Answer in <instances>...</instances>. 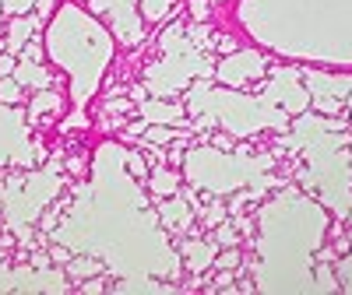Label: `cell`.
<instances>
[{"instance_id": "obj_1", "label": "cell", "mask_w": 352, "mask_h": 295, "mask_svg": "<svg viewBox=\"0 0 352 295\" xmlns=\"http://www.w3.org/2000/svg\"><path fill=\"white\" fill-rule=\"evenodd\" d=\"M264 64L268 60H264L261 53H229L226 60L219 64L215 78L222 84H229V88H250V81L264 74Z\"/></svg>"}, {"instance_id": "obj_2", "label": "cell", "mask_w": 352, "mask_h": 295, "mask_svg": "<svg viewBox=\"0 0 352 295\" xmlns=\"http://www.w3.org/2000/svg\"><path fill=\"white\" fill-rule=\"evenodd\" d=\"M138 116L148 127H187L190 123V113L184 102H166V99H141L138 102Z\"/></svg>"}, {"instance_id": "obj_3", "label": "cell", "mask_w": 352, "mask_h": 295, "mask_svg": "<svg viewBox=\"0 0 352 295\" xmlns=\"http://www.w3.org/2000/svg\"><path fill=\"white\" fill-rule=\"evenodd\" d=\"M43 28V18L32 11V14H21V18H11V25H8V53H21V46L32 39L36 32Z\"/></svg>"}, {"instance_id": "obj_4", "label": "cell", "mask_w": 352, "mask_h": 295, "mask_svg": "<svg viewBox=\"0 0 352 295\" xmlns=\"http://www.w3.org/2000/svg\"><path fill=\"white\" fill-rule=\"evenodd\" d=\"M184 253H187V268L194 271V274H204V268H212L215 263V253H222V246L219 243H204V239H190V243H184Z\"/></svg>"}, {"instance_id": "obj_5", "label": "cell", "mask_w": 352, "mask_h": 295, "mask_svg": "<svg viewBox=\"0 0 352 295\" xmlns=\"http://www.w3.org/2000/svg\"><path fill=\"white\" fill-rule=\"evenodd\" d=\"M14 81L21 88H32V92H46V88H53V74L43 64H32V60H18Z\"/></svg>"}, {"instance_id": "obj_6", "label": "cell", "mask_w": 352, "mask_h": 295, "mask_svg": "<svg viewBox=\"0 0 352 295\" xmlns=\"http://www.w3.org/2000/svg\"><path fill=\"white\" fill-rule=\"evenodd\" d=\"M307 88L314 95H331L345 99L352 92V78H328V74H307Z\"/></svg>"}, {"instance_id": "obj_7", "label": "cell", "mask_w": 352, "mask_h": 295, "mask_svg": "<svg viewBox=\"0 0 352 295\" xmlns=\"http://www.w3.org/2000/svg\"><path fill=\"white\" fill-rule=\"evenodd\" d=\"M162 215H166V225L169 228H190L194 225V208L187 197H176V200H162Z\"/></svg>"}, {"instance_id": "obj_8", "label": "cell", "mask_w": 352, "mask_h": 295, "mask_svg": "<svg viewBox=\"0 0 352 295\" xmlns=\"http://www.w3.org/2000/svg\"><path fill=\"white\" fill-rule=\"evenodd\" d=\"M176 187H180V176H176V169H155L148 176V190L155 197H176Z\"/></svg>"}, {"instance_id": "obj_9", "label": "cell", "mask_w": 352, "mask_h": 295, "mask_svg": "<svg viewBox=\"0 0 352 295\" xmlns=\"http://www.w3.org/2000/svg\"><path fill=\"white\" fill-rule=\"evenodd\" d=\"M53 109H64V99L53 92V88H46V92H36V99H32V106H28V120H39L43 113H53Z\"/></svg>"}, {"instance_id": "obj_10", "label": "cell", "mask_w": 352, "mask_h": 295, "mask_svg": "<svg viewBox=\"0 0 352 295\" xmlns=\"http://www.w3.org/2000/svg\"><path fill=\"white\" fill-rule=\"evenodd\" d=\"M169 4H173V0H141L138 11H141V18H144V21H159V18H166Z\"/></svg>"}, {"instance_id": "obj_11", "label": "cell", "mask_w": 352, "mask_h": 295, "mask_svg": "<svg viewBox=\"0 0 352 295\" xmlns=\"http://www.w3.org/2000/svg\"><path fill=\"white\" fill-rule=\"evenodd\" d=\"M8 18H21V14H32L36 11V0H0Z\"/></svg>"}, {"instance_id": "obj_12", "label": "cell", "mask_w": 352, "mask_h": 295, "mask_svg": "<svg viewBox=\"0 0 352 295\" xmlns=\"http://www.w3.org/2000/svg\"><path fill=\"white\" fill-rule=\"evenodd\" d=\"M21 99V84L14 78H0V102L4 106H14Z\"/></svg>"}, {"instance_id": "obj_13", "label": "cell", "mask_w": 352, "mask_h": 295, "mask_svg": "<svg viewBox=\"0 0 352 295\" xmlns=\"http://www.w3.org/2000/svg\"><path fill=\"white\" fill-rule=\"evenodd\" d=\"M18 60H32V64H43V39L39 36H32L25 46H21V53H18Z\"/></svg>"}, {"instance_id": "obj_14", "label": "cell", "mask_w": 352, "mask_h": 295, "mask_svg": "<svg viewBox=\"0 0 352 295\" xmlns=\"http://www.w3.org/2000/svg\"><path fill=\"white\" fill-rule=\"evenodd\" d=\"M96 271H99V260L81 257V260H74L71 268H67V278H85V274H96Z\"/></svg>"}, {"instance_id": "obj_15", "label": "cell", "mask_w": 352, "mask_h": 295, "mask_svg": "<svg viewBox=\"0 0 352 295\" xmlns=\"http://www.w3.org/2000/svg\"><path fill=\"white\" fill-rule=\"evenodd\" d=\"M314 106L317 113H328V116L342 113V99H331V95H314Z\"/></svg>"}, {"instance_id": "obj_16", "label": "cell", "mask_w": 352, "mask_h": 295, "mask_svg": "<svg viewBox=\"0 0 352 295\" xmlns=\"http://www.w3.org/2000/svg\"><path fill=\"white\" fill-rule=\"evenodd\" d=\"M240 263V253H236V246H226V253L222 257H215V263L212 268H222V271H229V268H236Z\"/></svg>"}, {"instance_id": "obj_17", "label": "cell", "mask_w": 352, "mask_h": 295, "mask_svg": "<svg viewBox=\"0 0 352 295\" xmlns=\"http://www.w3.org/2000/svg\"><path fill=\"white\" fill-rule=\"evenodd\" d=\"M127 165H131V172L138 176V180H148V165H144L141 152H131V155H127Z\"/></svg>"}, {"instance_id": "obj_18", "label": "cell", "mask_w": 352, "mask_h": 295, "mask_svg": "<svg viewBox=\"0 0 352 295\" xmlns=\"http://www.w3.org/2000/svg\"><path fill=\"white\" fill-rule=\"evenodd\" d=\"M14 71H18V56L14 53H0V78H14Z\"/></svg>"}, {"instance_id": "obj_19", "label": "cell", "mask_w": 352, "mask_h": 295, "mask_svg": "<svg viewBox=\"0 0 352 295\" xmlns=\"http://www.w3.org/2000/svg\"><path fill=\"white\" fill-rule=\"evenodd\" d=\"M190 14H194V21H208L212 4H208V0H190Z\"/></svg>"}, {"instance_id": "obj_20", "label": "cell", "mask_w": 352, "mask_h": 295, "mask_svg": "<svg viewBox=\"0 0 352 295\" xmlns=\"http://www.w3.org/2000/svg\"><path fill=\"white\" fill-rule=\"evenodd\" d=\"M219 246H236V232H232V225H219Z\"/></svg>"}, {"instance_id": "obj_21", "label": "cell", "mask_w": 352, "mask_h": 295, "mask_svg": "<svg viewBox=\"0 0 352 295\" xmlns=\"http://www.w3.org/2000/svg\"><path fill=\"white\" fill-rule=\"evenodd\" d=\"M215 49L226 53V56H229V53H236V39H232V36H219V39H215Z\"/></svg>"}, {"instance_id": "obj_22", "label": "cell", "mask_w": 352, "mask_h": 295, "mask_svg": "<svg viewBox=\"0 0 352 295\" xmlns=\"http://www.w3.org/2000/svg\"><path fill=\"white\" fill-rule=\"evenodd\" d=\"M53 8H56V0H36V14H39V18H46Z\"/></svg>"}, {"instance_id": "obj_23", "label": "cell", "mask_w": 352, "mask_h": 295, "mask_svg": "<svg viewBox=\"0 0 352 295\" xmlns=\"http://www.w3.org/2000/svg\"><path fill=\"white\" fill-rule=\"evenodd\" d=\"M50 260H53V263H60V260L67 263V260H71V253H67L64 246H56V250H50Z\"/></svg>"}, {"instance_id": "obj_24", "label": "cell", "mask_w": 352, "mask_h": 295, "mask_svg": "<svg viewBox=\"0 0 352 295\" xmlns=\"http://www.w3.org/2000/svg\"><path fill=\"white\" fill-rule=\"evenodd\" d=\"M32 268H50V257H32Z\"/></svg>"}, {"instance_id": "obj_25", "label": "cell", "mask_w": 352, "mask_h": 295, "mask_svg": "<svg viewBox=\"0 0 352 295\" xmlns=\"http://www.w3.org/2000/svg\"><path fill=\"white\" fill-rule=\"evenodd\" d=\"M345 109H352V92H349V95H345Z\"/></svg>"}, {"instance_id": "obj_26", "label": "cell", "mask_w": 352, "mask_h": 295, "mask_svg": "<svg viewBox=\"0 0 352 295\" xmlns=\"http://www.w3.org/2000/svg\"><path fill=\"white\" fill-rule=\"evenodd\" d=\"M0 36H4V21H0Z\"/></svg>"}, {"instance_id": "obj_27", "label": "cell", "mask_w": 352, "mask_h": 295, "mask_svg": "<svg viewBox=\"0 0 352 295\" xmlns=\"http://www.w3.org/2000/svg\"><path fill=\"white\" fill-rule=\"evenodd\" d=\"M208 4H219V0H208Z\"/></svg>"}, {"instance_id": "obj_28", "label": "cell", "mask_w": 352, "mask_h": 295, "mask_svg": "<svg viewBox=\"0 0 352 295\" xmlns=\"http://www.w3.org/2000/svg\"><path fill=\"white\" fill-rule=\"evenodd\" d=\"M0 14H4V8H0Z\"/></svg>"}, {"instance_id": "obj_29", "label": "cell", "mask_w": 352, "mask_h": 295, "mask_svg": "<svg viewBox=\"0 0 352 295\" xmlns=\"http://www.w3.org/2000/svg\"><path fill=\"white\" fill-rule=\"evenodd\" d=\"M0 257H4V253H0Z\"/></svg>"}]
</instances>
